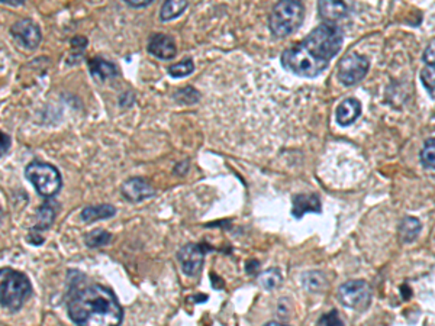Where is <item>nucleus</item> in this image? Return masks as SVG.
I'll return each instance as SVG.
<instances>
[{"instance_id":"f257e3e1","label":"nucleus","mask_w":435,"mask_h":326,"mask_svg":"<svg viewBox=\"0 0 435 326\" xmlns=\"http://www.w3.org/2000/svg\"><path fill=\"white\" fill-rule=\"evenodd\" d=\"M70 319L80 326H115L124 319V310L113 291L100 284L79 290L69 302Z\"/></svg>"},{"instance_id":"f03ea898","label":"nucleus","mask_w":435,"mask_h":326,"mask_svg":"<svg viewBox=\"0 0 435 326\" xmlns=\"http://www.w3.org/2000/svg\"><path fill=\"white\" fill-rule=\"evenodd\" d=\"M305 16L299 0H279L270 13V31L277 38L289 37L301 28Z\"/></svg>"},{"instance_id":"7ed1b4c3","label":"nucleus","mask_w":435,"mask_h":326,"mask_svg":"<svg viewBox=\"0 0 435 326\" xmlns=\"http://www.w3.org/2000/svg\"><path fill=\"white\" fill-rule=\"evenodd\" d=\"M31 283L25 274L12 269H2L0 272V302L4 309L18 312L31 296Z\"/></svg>"},{"instance_id":"20e7f679","label":"nucleus","mask_w":435,"mask_h":326,"mask_svg":"<svg viewBox=\"0 0 435 326\" xmlns=\"http://www.w3.org/2000/svg\"><path fill=\"white\" fill-rule=\"evenodd\" d=\"M328 64L330 62L313 55L303 44L289 48L282 54V66L301 77H316L328 67Z\"/></svg>"},{"instance_id":"39448f33","label":"nucleus","mask_w":435,"mask_h":326,"mask_svg":"<svg viewBox=\"0 0 435 326\" xmlns=\"http://www.w3.org/2000/svg\"><path fill=\"white\" fill-rule=\"evenodd\" d=\"M302 44L318 58L330 62L341 50L342 33L335 23L325 22L315 28Z\"/></svg>"},{"instance_id":"423d86ee","label":"nucleus","mask_w":435,"mask_h":326,"mask_svg":"<svg viewBox=\"0 0 435 326\" xmlns=\"http://www.w3.org/2000/svg\"><path fill=\"white\" fill-rule=\"evenodd\" d=\"M26 179L42 197H54L62 190V174L54 165L42 161H34L25 168Z\"/></svg>"},{"instance_id":"0eeeda50","label":"nucleus","mask_w":435,"mask_h":326,"mask_svg":"<svg viewBox=\"0 0 435 326\" xmlns=\"http://www.w3.org/2000/svg\"><path fill=\"white\" fill-rule=\"evenodd\" d=\"M338 301L350 309H364L371 301V287L364 280L344 283L338 290Z\"/></svg>"},{"instance_id":"6e6552de","label":"nucleus","mask_w":435,"mask_h":326,"mask_svg":"<svg viewBox=\"0 0 435 326\" xmlns=\"http://www.w3.org/2000/svg\"><path fill=\"white\" fill-rule=\"evenodd\" d=\"M369 67L370 63L366 57L350 52L342 58L338 66V78L345 86H354L366 77Z\"/></svg>"},{"instance_id":"1a4fd4ad","label":"nucleus","mask_w":435,"mask_h":326,"mask_svg":"<svg viewBox=\"0 0 435 326\" xmlns=\"http://www.w3.org/2000/svg\"><path fill=\"white\" fill-rule=\"evenodd\" d=\"M211 248L207 244H186L178 252V258L180 261L182 270L186 276L195 277L200 273L205 255Z\"/></svg>"},{"instance_id":"9d476101","label":"nucleus","mask_w":435,"mask_h":326,"mask_svg":"<svg viewBox=\"0 0 435 326\" xmlns=\"http://www.w3.org/2000/svg\"><path fill=\"white\" fill-rule=\"evenodd\" d=\"M11 34L28 50H35L41 42V29L31 19H22L12 25Z\"/></svg>"},{"instance_id":"9b49d317","label":"nucleus","mask_w":435,"mask_h":326,"mask_svg":"<svg viewBox=\"0 0 435 326\" xmlns=\"http://www.w3.org/2000/svg\"><path fill=\"white\" fill-rule=\"evenodd\" d=\"M121 192H122L124 197L128 202H132V203L142 202V200L150 199L156 194L154 187L149 182H145L144 179H141V177H134V179L127 180L122 185Z\"/></svg>"},{"instance_id":"f8f14e48","label":"nucleus","mask_w":435,"mask_h":326,"mask_svg":"<svg viewBox=\"0 0 435 326\" xmlns=\"http://www.w3.org/2000/svg\"><path fill=\"white\" fill-rule=\"evenodd\" d=\"M149 51L160 60H171L178 48L174 40L166 34H154L149 40Z\"/></svg>"},{"instance_id":"ddd939ff","label":"nucleus","mask_w":435,"mask_h":326,"mask_svg":"<svg viewBox=\"0 0 435 326\" xmlns=\"http://www.w3.org/2000/svg\"><path fill=\"white\" fill-rule=\"evenodd\" d=\"M360 113L361 103L354 98H348L338 105L335 110V120L340 127H350L359 120Z\"/></svg>"},{"instance_id":"4468645a","label":"nucleus","mask_w":435,"mask_h":326,"mask_svg":"<svg viewBox=\"0 0 435 326\" xmlns=\"http://www.w3.org/2000/svg\"><path fill=\"white\" fill-rule=\"evenodd\" d=\"M318 11L319 16L327 23H335L344 19L348 13V9L342 0H319Z\"/></svg>"},{"instance_id":"2eb2a0df","label":"nucleus","mask_w":435,"mask_h":326,"mask_svg":"<svg viewBox=\"0 0 435 326\" xmlns=\"http://www.w3.org/2000/svg\"><path fill=\"white\" fill-rule=\"evenodd\" d=\"M321 212V202L316 194H298L294 199V211L292 215L296 219H301L306 214H319Z\"/></svg>"},{"instance_id":"dca6fc26","label":"nucleus","mask_w":435,"mask_h":326,"mask_svg":"<svg viewBox=\"0 0 435 326\" xmlns=\"http://www.w3.org/2000/svg\"><path fill=\"white\" fill-rule=\"evenodd\" d=\"M89 67H91V73L95 77V80L100 83L118 74V67H116L113 63L103 60V58L100 57L92 58V60L89 62Z\"/></svg>"},{"instance_id":"f3484780","label":"nucleus","mask_w":435,"mask_h":326,"mask_svg":"<svg viewBox=\"0 0 435 326\" xmlns=\"http://www.w3.org/2000/svg\"><path fill=\"white\" fill-rule=\"evenodd\" d=\"M116 209L110 204H99V206H89L83 209L81 212V219L87 223H92L96 221H102V219H108L115 216Z\"/></svg>"},{"instance_id":"a211bd4d","label":"nucleus","mask_w":435,"mask_h":326,"mask_svg":"<svg viewBox=\"0 0 435 326\" xmlns=\"http://www.w3.org/2000/svg\"><path fill=\"white\" fill-rule=\"evenodd\" d=\"M187 8V0H166L161 6V21H171L179 18Z\"/></svg>"},{"instance_id":"6ab92c4d","label":"nucleus","mask_w":435,"mask_h":326,"mask_svg":"<svg viewBox=\"0 0 435 326\" xmlns=\"http://www.w3.org/2000/svg\"><path fill=\"white\" fill-rule=\"evenodd\" d=\"M421 231V223L417 218H405L399 228V236L402 243H412Z\"/></svg>"},{"instance_id":"aec40b11","label":"nucleus","mask_w":435,"mask_h":326,"mask_svg":"<svg viewBox=\"0 0 435 326\" xmlns=\"http://www.w3.org/2000/svg\"><path fill=\"white\" fill-rule=\"evenodd\" d=\"M38 225L35 226V229H47L51 226L54 218H55V211H54V203L51 202H45L38 211Z\"/></svg>"},{"instance_id":"412c9836","label":"nucleus","mask_w":435,"mask_h":326,"mask_svg":"<svg viewBox=\"0 0 435 326\" xmlns=\"http://www.w3.org/2000/svg\"><path fill=\"white\" fill-rule=\"evenodd\" d=\"M110 233L103 231V229H96L92 231L91 233H87L86 236V245L91 248H98V247H103L110 241Z\"/></svg>"},{"instance_id":"4be33fe9","label":"nucleus","mask_w":435,"mask_h":326,"mask_svg":"<svg viewBox=\"0 0 435 326\" xmlns=\"http://www.w3.org/2000/svg\"><path fill=\"white\" fill-rule=\"evenodd\" d=\"M303 286L309 291H321L327 286V279L318 272H311L303 277Z\"/></svg>"},{"instance_id":"5701e85b","label":"nucleus","mask_w":435,"mask_h":326,"mask_svg":"<svg viewBox=\"0 0 435 326\" xmlns=\"http://www.w3.org/2000/svg\"><path fill=\"white\" fill-rule=\"evenodd\" d=\"M421 163L424 167L435 170V138L425 141L421 151Z\"/></svg>"},{"instance_id":"b1692460","label":"nucleus","mask_w":435,"mask_h":326,"mask_svg":"<svg viewBox=\"0 0 435 326\" xmlns=\"http://www.w3.org/2000/svg\"><path fill=\"white\" fill-rule=\"evenodd\" d=\"M195 70V64L193 62L190 60V58H186L185 62L182 63H178V64H173L168 67V74L174 78H182V77H186L189 74H192Z\"/></svg>"},{"instance_id":"393cba45","label":"nucleus","mask_w":435,"mask_h":326,"mask_svg":"<svg viewBox=\"0 0 435 326\" xmlns=\"http://www.w3.org/2000/svg\"><path fill=\"white\" fill-rule=\"evenodd\" d=\"M421 80L431 98H435V66L427 64L421 73Z\"/></svg>"},{"instance_id":"a878e982","label":"nucleus","mask_w":435,"mask_h":326,"mask_svg":"<svg viewBox=\"0 0 435 326\" xmlns=\"http://www.w3.org/2000/svg\"><path fill=\"white\" fill-rule=\"evenodd\" d=\"M282 281V276L279 273V270L272 269L265 272L263 274L260 276V284L263 286L266 290H273L274 287H277Z\"/></svg>"},{"instance_id":"bb28decb","label":"nucleus","mask_w":435,"mask_h":326,"mask_svg":"<svg viewBox=\"0 0 435 326\" xmlns=\"http://www.w3.org/2000/svg\"><path fill=\"white\" fill-rule=\"evenodd\" d=\"M319 325H342V320L338 318V313L334 310V312H330V313H325L321 319L318 320Z\"/></svg>"},{"instance_id":"cd10ccee","label":"nucleus","mask_w":435,"mask_h":326,"mask_svg":"<svg viewBox=\"0 0 435 326\" xmlns=\"http://www.w3.org/2000/svg\"><path fill=\"white\" fill-rule=\"evenodd\" d=\"M424 62H425L427 64L435 66V41H432V42L427 47V50H425V52H424Z\"/></svg>"},{"instance_id":"c85d7f7f","label":"nucleus","mask_w":435,"mask_h":326,"mask_svg":"<svg viewBox=\"0 0 435 326\" xmlns=\"http://www.w3.org/2000/svg\"><path fill=\"white\" fill-rule=\"evenodd\" d=\"M124 2L132 8H144V6H149L153 0H124Z\"/></svg>"},{"instance_id":"c756f323","label":"nucleus","mask_w":435,"mask_h":326,"mask_svg":"<svg viewBox=\"0 0 435 326\" xmlns=\"http://www.w3.org/2000/svg\"><path fill=\"white\" fill-rule=\"evenodd\" d=\"M9 145H11L9 135H6L5 132H2V156H5V153L9 150Z\"/></svg>"},{"instance_id":"7c9ffc66","label":"nucleus","mask_w":435,"mask_h":326,"mask_svg":"<svg viewBox=\"0 0 435 326\" xmlns=\"http://www.w3.org/2000/svg\"><path fill=\"white\" fill-rule=\"evenodd\" d=\"M26 2V0H2L4 5H11V6H21Z\"/></svg>"}]
</instances>
